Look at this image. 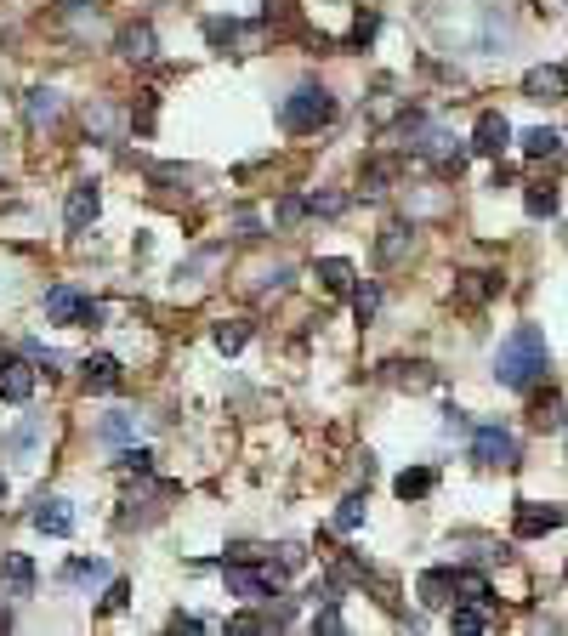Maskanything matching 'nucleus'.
Segmentation results:
<instances>
[{"label":"nucleus","mask_w":568,"mask_h":636,"mask_svg":"<svg viewBox=\"0 0 568 636\" xmlns=\"http://www.w3.org/2000/svg\"><path fill=\"white\" fill-rule=\"evenodd\" d=\"M46 318L52 324H103V307L97 301H86L80 290H69V284H57V290H46Z\"/></svg>","instance_id":"obj_5"},{"label":"nucleus","mask_w":568,"mask_h":636,"mask_svg":"<svg viewBox=\"0 0 568 636\" xmlns=\"http://www.w3.org/2000/svg\"><path fill=\"white\" fill-rule=\"evenodd\" d=\"M120 472H131V477H148V472H154V455L131 443V449H120Z\"/></svg>","instance_id":"obj_35"},{"label":"nucleus","mask_w":568,"mask_h":636,"mask_svg":"<svg viewBox=\"0 0 568 636\" xmlns=\"http://www.w3.org/2000/svg\"><path fill=\"white\" fill-rule=\"evenodd\" d=\"M387 381L404 392H432L438 387V370L426 364V358H398V364H387Z\"/></svg>","instance_id":"obj_13"},{"label":"nucleus","mask_w":568,"mask_h":636,"mask_svg":"<svg viewBox=\"0 0 568 636\" xmlns=\"http://www.w3.org/2000/svg\"><path fill=\"white\" fill-rule=\"evenodd\" d=\"M23 358H29V364H46V370H57V364H63V353H52V347H46L40 336L23 341Z\"/></svg>","instance_id":"obj_37"},{"label":"nucleus","mask_w":568,"mask_h":636,"mask_svg":"<svg viewBox=\"0 0 568 636\" xmlns=\"http://www.w3.org/2000/svg\"><path fill=\"white\" fill-rule=\"evenodd\" d=\"M449 631H489V602H449Z\"/></svg>","instance_id":"obj_23"},{"label":"nucleus","mask_w":568,"mask_h":636,"mask_svg":"<svg viewBox=\"0 0 568 636\" xmlns=\"http://www.w3.org/2000/svg\"><path fill=\"white\" fill-rule=\"evenodd\" d=\"M137 125H142V131H148V125H154V91H142V108H137Z\"/></svg>","instance_id":"obj_47"},{"label":"nucleus","mask_w":568,"mask_h":636,"mask_svg":"<svg viewBox=\"0 0 568 636\" xmlns=\"http://www.w3.org/2000/svg\"><path fill=\"white\" fill-rule=\"evenodd\" d=\"M125 602H131V585H125V580H114V585H108V597H103V608H108V614H120Z\"/></svg>","instance_id":"obj_44"},{"label":"nucleus","mask_w":568,"mask_h":636,"mask_svg":"<svg viewBox=\"0 0 568 636\" xmlns=\"http://www.w3.org/2000/svg\"><path fill=\"white\" fill-rule=\"evenodd\" d=\"M506 148H512V120H506V114H495V108H483L478 125H472V154L500 159Z\"/></svg>","instance_id":"obj_7"},{"label":"nucleus","mask_w":568,"mask_h":636,"mask_svg":"<svg viewBox=\"0 0 568 636\" xmlns=\"http://www.w3.org/2000/svg\"><path fill=\"white\" fill-rule=\"evenodd\" d=\"M307 211H313V216H341V211H347V199H341V194H313V199H307Z\"/></svg>","instance_id":"obj_40"},{"label":"nucleus","mask_w":568,"mask_h":636,"mask_svg":"<svg viewBox=\"0 0 568 636\" xmlns=\"http://www.w3.org/2000/svg\"><path fill=\"white\" fill-rule=\"evenodd\" d=\"M392 177H398V159H370L364 177H358V188H364V194H387Z\"/></svg>","instance_id":"obj_31"},{"label":"nucleus","mask_w":568,"mask_h":636,"mask_svg":"<svg viewBox=\"0 0 568 636\" xmlns=\"http://www.w3.org/2000/svg\"><path fill=\"white\" fill-rule=\"evenodd\" d=\"M455 602H495V591H489V580H483V574L455 568Z\"/></svg>","instance_id":"obj_30"},{"label":"nucleus","mask_w":568,"mask_h":636,"mask_svg":"<svg viewBox=\"0 0 568 636\" xmlns=\"http://www.w3.org/2000/svg\"><path fill=\"white\" fill-rule=\"evenodd\" d=\"M330 120H336V97H330V86H319V80H302V86L284 97V131L313 137V131H324Z\"/></svg>","instance_id":"obj_2"},{"label":"nucleus","mask_w":568,"mask_h":636,"mask_svg":"<svg viewBox=\"0 0 568 636\" xmlns=\"http://www.w3.org/2000/svg\"><path fill=\"white\" fill-rule=\"evenodd\" d=\"M0 574H6V585H12V597H29V591H35V563H29L23 551H12V557L0 563Z\"/></svg>","instance_id":"obj_24"},{"label":"nucleus","mask_w":568,"mask_h":636,"mask_svg":"<svg viewBox=\"0 0 568 636\" xmlns=\"http://www.w3.org/2000/svg\"><path fill=\"white\" fill-rule=\"evenodd\" d=\"M313 273H319V284H324V290H330V296H347V290H353V284H358L353 262H341V256H324V262L313 267Z\"/></svg>","instance_id":"obj_21"},{"label":"nucleus","mask_w":568,"mask_h":636,"mask_svg":"<svg viewBox=\"0 0 568 636\" xmlns=\"http://www.w3.org/2000/svg\"><path fill=\"white\" fill-rule=\"evenodd\" d=\"M97 432H103V443H125L131 432H137V421H131V415H108V421L97 426Z\"/></svg>","instance_id":"obj_38"},{"label":"nucleus","mask_w":568,"mask_h":636,"mask_svg":"<svg viewBox=\"0 0 568 636\" xmlns=\"http://www.w3.org/2000/svg\"><path fill=\"white\" fill-rule=\"evenodd\" d=\"M0 631H12V614H6V608H0Z\"/></svg>","instance_id":"obj_50"},{"label":"nucleus","mask_w":568,"mask_h":636,"mask_svg":"<svg viewBox=\"0 0 568 636\" xmlns=\"http://www.w3.org/2000/svg\"><path fill=\"white\" fill-rule=\"evenodd\" d=\"M86 387H91V392H120V387H125L120 358H108V353L86 358Z\"/></svg>","instance_id":"obj_18"},{"label":"nucleus","mask_w":568,"mask_h":636,"mask_svg":"<svg viewBox=\"0 0 568 636\" xmlns=\"http://www.w3.org/2000/svg\"><path fill=\"white\" fill-rule=\"evenodd\" d=\"M523 97L529 103H568V69L563 63H540L523 74Z\"/></svg>","instance_id":"obj_8"},{"label":"nucleus","mask_w":568,"mask_h":636,"mask_svg":"<svg viewBox=\"0 0 568 636\" xmlns=\"http://www.w3.org/2000/svg\"><path fill=\"white\" fill-rule=\"evenodd\" d=\"M409 245H415V228L409 222H387L381 239H375V256H381V267H398L409 256Z\"/></svg>","instance_id":"obj_17"},{"label":"nucleus","mask_w":568,"mask_h":636,"mask_svg":"<svg viewBox=\"0 0 568 636\" xmlns=\"http://www.w3.org/2000/svg\"><path fill=\"white\" fill-rule=\"evenodd\" d=\"M546 370H551L546 330H540V324H517L512 336L500 341V353H495V381L506 392H529L534 381H546Z\"/></svg>","instance_id":"obj_1"},{"label":"nucleus","mask_w":568,"mask_h":636,"mask_svg":"<svg viewBox=\"0 0 568 636\" xmlns=\"http://www.w3.org/2000/svg\"><path fill=\"white\" fill-rule=\"evenodd\" d=\"M421 602L426 608H449V602H455V568H432V574H421Z\"/></svg>","instance_id":"obj_19"},{"label":"nucleus","mask_w":568,"mask_h":636,"mask_svg":"<svg viewBox=\"0 0 568 636\" xmlns=\"http://www.w3.org/2000/svg\"><path fill=\"white\" fill-rule=\"evenodd\" d=\"M523 211H529L534 222H540V216H557V188H551V182H529V188H523Z\"/></svg>","instance_id":"obj_29"},{"label":"nucleus","mask_w":568,"mask_h":636,"mask_svg":"<svg viewBox=\"0 0 568 636\" xmlns=\"http://www.w3.org/2000/svg\"><path fill=\"white\" fill-rule=\"evenodd\" d=\"M529 421L540 426V432H563V426H568V409H563V398H557V392H540V398L529 404Z\"/></svg>","instance_id":"obj_20"},{"label":"nucleus","mask_w":568,"mask_h":636,"mask_svg":"<svg viewBox=\"0 0 568 636\" xmlns=\"http://www.w3.org/2000/svg\"><path fill=\"white\" fill-rule=\"evenodd\" d=\"M63 580H69V585H103L108 580V563H103V557H69V563H63Z\"/></svg>","instance_id":"obj_26"},{"label":"nucleus","mask_w":568,"mask_h":636,"mask_svg":"<svg viewBox=\"0 0 568 636\" xmlns=\"http://www.w3.org/2000/svg\"><path fill=\"white\" fill-rule=\"evenodd\" d=\"M375 29H381V18H375V12H358V23H353V46H370Z\"/></svg>","instance_id":"obj_42"},{"label":"nucleus","mask_w":568,"mask_h":636,"mask_svg":"<svg viewBox=\"0 0 568 636\" xmlns=\"http://www.w3.org/2000/svg\"><path fill=\"white\" fill-rule=\"evenodd\" d=\"M57 6H80V0H57Z\"/></svg>","instance_id":"obj_52"},{"label":"nucleus","mask_w":568,"mask_h":636,"mask_svg":"<svg viewBox=\"0 0 568 636\" xmlns=\"http://www.w3.org/2000/svg\"><path fill=\"white\" fill-rule=\"evenodd\" d=\"M205 40H211V46H245V29L233 18H211L205 23Z\"/></svg>","instance_id":"obj_33"},{"label":"nucleus","mask_w":568,"mask_h":636,"mask_svg":"<svg viewBox=\"0 0 568 636\" xmlns=\"http://www.w3.org/2000/svg\"><path fill=\"white\" fill-rule=\"evenodd\" d=\"M347 301H353V318H358V324H375V313H381V284H375V279L353 284V290H347Z\"/></svg>","instance_id":"obj_25"},{"label":"nucleus","mask_w":568,"mask_h":636,"mask_svg":"<svg viewBox=\"0 0 568 636\" xmlns=\"http://www.w3.org/2000/svg\"><path fill=\"white\" fill-rule=\"evenodd\" d=\"M415 154H421V159H432V165H438L444 177H461V171H466V154H472V142L461 148V142H449L444 131H432V125H426V137L415 142Z\"/></svg>","instance_id":"obj_6"},{"label":"nucleus","mask_w":568,"mask_h":636,"mask_svg":"<svg viewBox=\"0 0 568 636\" xmlns=\"http://www.w3.org/2000/svg\"><path fill=\"white\" fill-rule=\"evenodd\" d=\"M517 142H523V154H529V159H551L557 148H563V137H557L551 125H534V131H523Z\"/></svg>","instance_id":"obj_28"},{"label":"nucleus","mask_w":568,"mask_h":636,"mask_svg":"<svg viewBox=\"0 0 568 636\" xmlns=\"http://www.w3.org/2000/svg\"><path fill=\"white\" fill-rule=\"evenodd\" d=\"M233 228L245 233V239H256V233H262V216L256 211H233Z\"/></svg>","instance_id":"obj_46"},{"label":"nucleus","mask_w":568,"mask_h":636,"mask_svg":"<svg viewBox=\"0 0 568 636\" xmlns=\"http://www.w3.org/2000/svg\"><path fill=\"white\" fill-rule=\"evenodd\" d=\"M222 580H228V591L239 602H267V597H279V568L273 563H239L233 557L228 568H222Z\"/></svg>","instance_id":"obj_3"},{"label":"nucleus","mask_w":568,"mask_h":636,"mask_svg":"<svg viewBox=\"0 0 568 636\" xmlns=\"http://www.w3.org/2000/svg\"><path fill=\"white\" fill-rule=\"evenodd\" d=\"M563 523H568L563 506H534V500H517V517H512L517 540H540V534L563 529Z\"/></svg>","instance_id":"obj_9"},{"label":"nucleus","mask_w":568,"mask_h":636,"mask_svg":"<svg viewBox=\"0 0 568 636\" xmlns=\"http://www.w3.org/2000/svg\"><path fill=\"white\" fill-rule=\"evenodd\" d=\"M57 114H63V91H57V86H35L29 97H23V120L35 125V131H40V125H52Z\"/></svg>","instance_id":"obj_16"},{"label":"nucleus","mask_w":568,"mask_h":636,"mask_svg":"<svg viewBox=\"0 0 568 636\" xmlns=\"http://www.w3.org/2000/svg\"><path fill=\"white\" fill-rule=\"evenodd\" d=\"M500 290H506V273L500 267H466L461 279H455V296L472 301V307H483V301H495Z\"/></svg>","instance_id":"obj_10"},{"label":"nucleus","mask_w":568,"mask_h":636,"mask_svg":"<svg viewBox=\"0 0 568 636\" xmlns=\"http://www.w3.org/2000/svg\"><path fill=\"white\" fill-rule=\"evenodd\" d=\"M40 534H52V540H63V534H74V506L69 500H35V517H29Z\"/></svg>","instance_id":"obj_14"},{"label":"nucleus","mask_w":568,"mask_h":636,"mask_svg":"<svg viewBox=\"0 0 568 636\" xmlns=\"http://www.w3.org/2000/svg\"><path fill=\"white\" fill-rule=\"evenodd\" d=\"M171 631H211V625H205V619H194V614H177V619H171Z\"/></svg>","instance_id":"obj_48"},{"label":"nucleus","mask_w":568,"mask_h":636,"mask_svg":"<svg viewBox=\"0 0 568 636\" xmlns=\"http://www.w3.org/2000/svg\"><path fill=\"white\" fill-rule=\"evenodd\" d=\"M0 398L6 404H29L35 398V364L29 358H0Z\"/></svg>","instance_id":"obj_11"},{"label":"nucleus","mask_w":568,"mask_h":636,"mask_svg":"<svg viewBox=\"0 0 568 636\" xmlns=\"http://www.w3.org/2000/svg\"><path fill=\"white\" fill-rule=\"evenodd\" d=\"M97 211H103V194H97V182H80L69 194V205H63V222H69V233H86L91 222H97Z\"/></svg>","instance_id":"obj_12"},{"label":"nucleus","mask_w":568,"mask_h":636,"mask_svg":"<svg viewBox=\"0 0 568 636\" xmlns=\"http://www.w3.org/2000/svg\"><path fill=\"white\" fill-rule=\"evenodd\" d=\"M302 563H307V551L290 540V546H279V563H273V568H279V574H290V568H302Z\"/></svg>","instance_id":"obj_43"},{"label":"nucleus","mask_w":568,"mask_h":636,"mask_svg":"<svg viewBox=\"0 0 568 636\" xmlns=\"http://www.w3.org/2000/svg\"><path fill=\"white\" fill-rule=\"evenodd\" d=\"M432 483H438V472L432 466H409V472H398V500H421V495H432Z\"/></svg>","instance_id":"obj_27"},{"label":"nucleus","mask_w":568,"mask_h":636,"mask_svg":"<svg viewBox=\"0 0 568 636\" xmlns=\"http://www.w3.org/2000/svg\"><path fill=\"white\" fill-rule=\"evenodd\" d=\"M364 506H370V500H364V495H347V500H341V506H336V529H341V534L364 529Z\"/></svg>","instance_id":"obj_32"},{"label":"nucleus","mask_w":568,"mask_h":636,"mask_svg":"<svg viewBox=\"0 0 568 636\" xmlns=\"http://www.w3.org/2000/svg\"><path fill=\"white\" fill-rule=\"evenodd\" d=\"M302 216H313V211H307V199H302V194H284L279 205H273V222H279V228H296Z\"/></svg>","instance_id":"obj_34"},{"label":"nucleus","mask_w":568,"mask_h":636,"mask_svg":"<svg viewBox=\"0 0 568 636\" xmlns=\"http://www.w3.org/2000/svg\"><path fill=\"white\" fill-rule=\"evenodd\" d=\"M0 500H6V477H0Z\"/></svg>","instance_id":"obj_51"},{"label":"nucleus","mask_w":568,"mask_h":636,"mask_svg":"<svg viewBox=\"0 0 568 636\" xmlns=\"http://www.w3.org/2000/svg\"><path fill=\"white\" fill-rule=\"evenodd\" d=\"M148 177L160 182V188H177V182H194V171L188 165H148Z\"/></svg>","instance_id":"obj_39"},{"label":"nucleus","mask_w":568,"mask_h":636,"mask_svg":"<svg viewBox=\"0 0 568 636\" xmlns=\"http://www.w3.org/2000/svg\"><path fill=\"white\" fill-rule=\"evenodd\" d=\"M444 426H449V432H466V409L449 404V409H444Z\"/></svg>","instance_id":"obj_49"},{"label":"nucleus","mask_w":568,"mask_h":636,"mask_svg":"<svg viewBox=\"0 0 568 636\" xmlns=\"http://www.w3.org/2000/svg\"><path fill=\"white\" fill-rule=\"evenodd\" d=\"M120 57L125 63H154L160 57V35H154V23H131L120 35Z\"/></svg>","instance_id":"obj_15"},{"label":"nucleus","mask_w":568,"mask_h":636,"mask_svg":"<svg viewBox=\"0 0 568 636\" xmlns=\"http://www.w3.org/2000/svg\"><path fill=\"white\" fill-rule=\"evenodd\" d=\"M313 631H330V636H341V631H347V619H341L336 597H324V608L313 614Z\"/></svg>","instance_id":"obj_36"},{"label":"nucleus","mask_w":568,"mask_h":636,"mask_svg":"<svg viewBox=\"0 0 568 636\" xmlns=\"http://www.w3.org/2000/svg\"><path fill=\"white\" fill-rule=\"evenodd\" d=\"M228 631H233V636H256V631H267V625H262L256 614H233V619H228Z\"/></svg>","instance_id":"obj_45"},{"label":"nucleus","mask_w":568,"mask_h":636,"mask_svg":"<svg viewBox=\"0 0 568 636\" xmlns=\"http://www.w3.org/2000/svg\"><path fill=\"white\" fill-rule=\"evenodd\" d=\"M245 341H250V318H222V324H211V347H216V353L233 358Z\"/></svg>","instance_id":"obj_22"},{"label":"nucleus","mask_w":568,"mask_h":636,"mask_svg":"<svg viewBox=\"0 0 568 636\" xmlns=\"http://www.w3.org/2000/svg\"><path fill=\"white\" fill-rule=\"evenodd\" d=\"M472 460L489 466V472H512L517 466V438L506 432V426H478V432H472Z\"/></svg>","instance_id":"obj_4"},{"label":"nucleus","mask_w":568,"mask_h":636,"mask_svg":"<svg viewBox=\"0 0 568 636\" xmlns=\"http://www.w3.org/2000/svg\"><path fill=\"white\" fill-rule=\"evenodd\" d=\"M35 438H40V421H23V426H18V432H12L6 443H12L18 455H29V449H35Z\"/></svg>","instance_id":"obj_41"}]
</instances>
